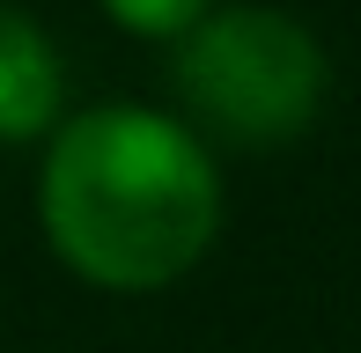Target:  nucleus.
Here are the masks:
<instances>
[{"label":"nucleus","instance_id":"2","mask_svg":"<svg viewBox=\"0 0 361 353\" xmlns=\"http://www.w3.org/2000/svg\"><path fill=\"white\" fill-rule=\"evenodd\" d=\"M177 89L228 140H288L324 110L332 59L288 8H221L200 15L177 44Z\"/></svg>","mask_w":361,"mask_h":353},{"label":"nucleus","instance_id":"3","mask_svg":"<svg viewBox=\"0 0 361 353\" xmlns=\"http://www.w3.org/2000/svg\"><path fill=\"white\" fill-rule=\"evenodd\" d=\"M59 96H67V74L52 37L23 8H0V140L44 133L59 118Z\"/></svg>","mask_w":361,"mask_h":353},{"label":"nucleus","instance_id":"1","mask_svg":"<svg viewBox=\"0 0 361 353\" xmlns=\"http://www.w3.org/2000/svg\"><path fill=\"white\" fill-rule=\"evenodd\" d=\"M37 206L52 229V250L81 280L162 287L214 243L221 176L177 118L96 103L59 125Z\"/></svg>","mask_w":361,"mask_h":353},{"label":"nucleus","instance_id":"4","mask_svg":"<svg viewBox=\"0 0 361 353\" xmlns=\"http://www.w3.org/2000/svg\"><path fill=\"white\" fill-rule=\"evenodd\" d=\"M104 8L118 15L126 30H140V37H185L207 15V0H104Z\"/></svg>","mask_w":361,"mask_h":353}]
</instances>
